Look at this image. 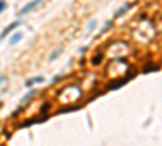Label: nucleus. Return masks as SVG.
Returning a JSON list of instances; mask_svg holds the SVG:
<instances>
[{
    "label": "nucleus",
    "mask_w": 162,
    "mask_h": 146,
    "mask_svg": "<svg viewBox=\"0 0 162 146\" xmlns=\"http://www.w3.org/2000/svg\"><path fill=\"white\" fill-rule=\"evenodd\" d=\"M101 62V55L99 57H96V58H94V63H99Z\"/></svg>",
    "instance_id": "obj_7"
},
{
    "label": "nucleus",
    "mask_w": 162,
    "mask_h": 146,
    "mask_svg": "<svg viewBox=\"0 0 162 146\" xmlns=\"http://www.w3.org/2000/svg\"><path fill=\"white\" fill-rule=\"evenodd\" d=\"M127 8H130V5H125V7H122V8L118 10V12H117L115 15H117V16H120V15H122V13H123V12H125V10H127Z\"/></svg>",
    "instance_id": "obj_5"
},
{
    "label": "nucleus",
    "mask_w": 162,
    "mask_h": 146,
    "mask_svg": "<svg viewBox=\"0 0 162 146\" xmlns=\"http://www.w3.org/2000/svg\"><path fill=\"white\" fill-rule=\"evenodd\" d=\"M3 10H5V2H3V0H0V13H2Z\"/></svg>",
    "instance_id": "obj_6"
},
{
    "label": "nucleus",
    "mask_w": 162,
    "mask_h": 146,
    "mask_svg": "<svg viewBox=\"0 0 162 146\" xmlns=\"http://www.w3.org/2000/svg\"><path fill=\"white\" fill-rule=\"evenodd\" d=\"M16 26H20V21H15V23H12V24H8V26L3 29V33L0 34V39H3V37H5L8 33H12V31H13V29H15Z\"/></svg>",
    "instance_id": "obj_2"
},
{
    "label": "nucleus",
    "mask_w": 162,
    "mask_h": 146,
    "mask_svg": "<svg viewBox=\"0 0 162 146\" xmlns=\"http://www.w3.org/2000/svg\"><path fill=\"white\" fill-rule=\"evenodd\" d=\"M42 81H44L42 76H36V78H31V80H28L24 84H26V86H31V84H34V83H42Z\"/></svg>",
    "instance_id": "obj_3"
},
{
    "label": "nucleus",
    "mask_w": 162,
    "mask_h": 146,
    "mask_svg": "<svg viewBox=\"0 0 162 146\" xmlns=\"http://www.w3.org/2000/svg\"><path fill=\"white\" fill-rule=\"evenodd\" d=\"M41 2L42 0H33V2H29V3H26L21 10H20V16H24L26 13H29V12H33V10L36 8V7H39L41 5Z\"/></svg>",
    "instance_id": "obj_1"
},
{
    "label": "nucleus",
    "mask_w": 162,
    "mask_h": 146,
    "mask_svg": "<svg viewBox=\"0 0 162 146\" xmlns=\"http://www.w3.org/2000/svg\"><path fill=\"white\" fill-rule=\"evenodd\" d=\"M21 37H23V34H21V33H16V34H13V36L10 37V44H16V42L20 41Z\"/></svg>",
    "instance_id": "obj_4"
}]
</instances>
